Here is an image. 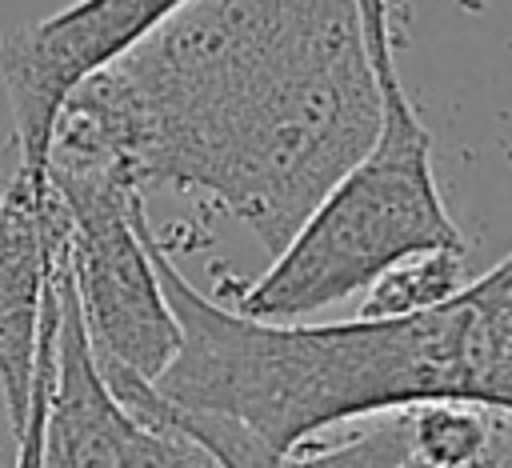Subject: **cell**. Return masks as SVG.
Listing matches in <instances>:
<instances>
[{"label": "cell", "instance_id": "6", "mask_svg": "<svg viewBox=\"0 0 512 468\" xmlns=\"http://www.w3.org/2000/svg\"><path fill=\"white\" fill-rule=\"evenodd\" d=\"M40 464H112V468L212 464L204 452L160 440L156 432L136 424L124 412V404L112 396L80 312L68 260L60 272V324H56V360H52Z\"/></svg>", "mask_w": 512, "mask_h": 468}, {"label": "cell", "instance_id": "4", "mask_svg": "<svg viewBox=\"0 0 512 468\" xmlns=\"http://www.w3.org/2000/svg\"><path fill=\"white\" fill-rule=\"evenodd\" d=\"M68 208V268L100 356L160 376L180 348V320L144 240V192L88 164H44Z\"/></svg>", "mask_w": 512, "mask_h": 468}, {"label": "cell", "instance_id": "2", "mask_svg": "<svg viewBox=\"0 0 512 468\" xmlns=\"http://www.w3.org/2000/svg\"><path fill=\"white\" fill-rule=\"evenodd\" d=\"M144 240L180 320V348L156 388L248 428L276 464L324 428L420 400L512 412V252L428 308L304 324L244 316L204 296L148 216Z\"/></svg>", "mask_w": 512, "mask_h": 468}, {"label": "cell", "instance_id": "7", "mask_svg": "<svg viewBox=\"0 0 512 468\" xmlns=\"http://www.w3.org/2000/svg\"><path fill=\"white\" fill-rule=\"evenodd\" d=\"M68 252V208L48 172L12 168L0 188V396L20 440L36 380L44 292Z\"/></svg>", "mask_w": 512, "mask_h": 468}, {"label": "cell", "instance_id": "1", "mask_svg": "<svg viewBox=\"0 0 512 468\" xmlns=\"http://www.w3.org/2000/svg\"><path fill=\"white\" fill-rule=\"evenodd\" d=\"M376 124L360 0H188L68 92L48 160L200 196L276 252Z\"/></svg>", "mask_w": 512, "mask_h": 468}, {"label": "cell", "instance_id": "3", "mask_svg": "<svg viewBox=\"0 0 512 468\" xmlns=\"http://www.w3.org/2000/svg\"><path fill=\"white\" fill-rule=\"evenodd\" d=\"M392 12L396 0H360L368 60L380 84V124L372 144L320 196L288 244L276 248L264 276H216L212 296L220 304L260 320H304L328 304L360 296L376 272L416 248H464V232L436 188L432 132L400 80Z\"/></svg>", "mask_w": 512, "mask_h": 468}, {"label": "cell", "instance_id": "9", "mask_svg": "<svg viewBox=\"0 0 512 468\" xmlns=\"http://www.w3.org/2000/svg\"><path fill=\"white\" fill-rule=\"evenodd\" d=\"M468 248H416L376 272L360 292V316H400L452 296L464 284Z\"/></svg>", "mask_w": 512, "mask_h": 468}, {"label": "cell", "instance_id": "8", "mask_svg": "<svg viewBox=\"0 0 512 468\" xmlns=\"http://www.w3.org/2000/svg\"><path fill=\"white\" fill-rule=\"evenodd\" d=\"M400 424L408 468H476L492 464L500 408L476 400H420L400 408Z\"/></svg>", "mask_w": 512, "mask_h": 468}, {"label": "cell", "instance_id": "5", "mask_svg": "<svg viewBox=\"0 0 512 468\" xmlns=\"http://www.w3.org/2000/svg\"><path fill=\"white\" fill-rule=\"evenodd\" d=\"M188 0H76L0 40V80L12 108L16 164L44 172L56 116L76 84L124 56Z\"/></svg>", "mask_w": 512, "mask_h": 468}]
</instances>
